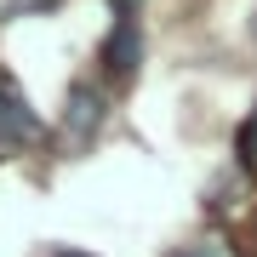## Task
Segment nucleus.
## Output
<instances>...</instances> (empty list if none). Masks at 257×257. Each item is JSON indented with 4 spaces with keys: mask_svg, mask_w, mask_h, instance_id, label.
I'll use <instances>...</instances> for the list:
<instances>
[{
    "mask_svg": "<svg viewBox=\"0 0 257 257\" xmlns=\"http://www.w3.org/2000/svg\"><path fill=\"white\" fill-rule=\"evenodd\" d=\"M35 132H40V120L29 114V103L18 97V86L0 80V155H12V149L35 143Z\"/></svg>",
    "mask_w": 257,
    "mask_h": 257,
    "instance_id": "f257e3e1",
    "label": "nucleus"
},
{
    "mask_svg": "<svg viewBox=\"0 0 257 257\" xmlns=\"http://www.w3.org/2000/svg\"><path fill=\"white\" fill-rule=\"evenodd\" d=\"M138 52H143L138 12H132V0H120V12H114V35H109V46H103V63H109V74H132V69H138Z\"/></svg>",
    "mask_w": 257,
    "mask_h": 257,
    "instance_id": "f03ea898",
    "label": "nucleus"
},
{
    "mask_svg": "<svg viewBox=\"0 0 257 257\" xmlns=\"http://www.w3.org/2000/svg\"><path fill=\"white\" fill-rule=\"evenodd\" d=\"M97 126H103V92H92V86H74V92H69V114H63V138H69V149L92 143Z\"/></svg>",
    "mask_w": 257,
    "mask_h": 257,
    "instance_id": "7ed1b4c3",
    "label": "nucleus"
},
{
    "mask_svg": "<svg viewBox=\"0 0 257 257\" xmlns=\"http://www.w3.org/2000/svg\"><path fill=\"white\" fill-rule=\"evenodd\" d=\"M240 160H246V172H257V109H251L246 126H240Z\"/></svg>",
    "mask_w": 257,
    "mask_h": 257,
    "instance_id": "20e7f679",
    "label": "nucleus"
},
{
    "mask_svg": "<svg viewBox=\"0 0 257 257\" xmlns=\"http://www.w3.org/2000/svg\"><path fill=\"white\" fill-rule=\"evenodd\" d=\"M183 257H234V251L217 246V240H206V246H194V251H183Z\"/></svg>",
    "mask_w": 257,
    "mask_h": 257,
    "instance_id": "39448f33",
    "label": "nucleus"
},
{
    "mask_svg": "<svg viewBox=\"0 0 257 257\" xmlns=\"http://www.w3.org/2000/svg\"><path fill=\"white\" fill-rule=\"evenodd\" d=\"M57 257H86V251H57Z\"/></svg>",
    "mask_w": 257,
    "mask_h": 257,
    "instance_id": "423d86ee",
    "label": "nucleus"
}]
</instances>
